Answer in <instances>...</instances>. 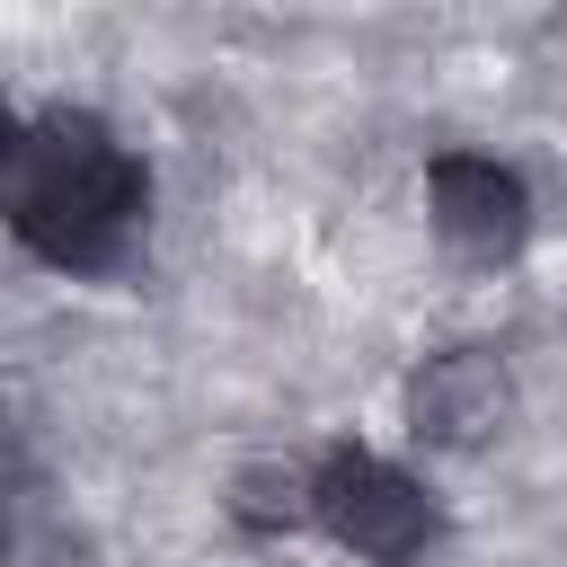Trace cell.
<instances>
[{"instance_id": "6da1fadb", "label": "cell", "mask_w": 567, "mask_h": 567, "mask_svg": "<svg viewBox=\"0 0 567 567\" xmlns=\"http://www.w3.org/2000/svg\"><path fill=\"white\" fill-rule=\"evenodd\" d=\"M142 204L151 177L97 115L53 106L9 142V221L53 266H124V248L142 239Z\"/></svg>"}, {"instance_id": "3957f363", "label": "cell", "mask_w": 567, "mask_h": 567, "mask_svg": "<svg viewBox=\"0 0 567 567\" xmlns=\"http://www.w3.org/2000/svg\"><path fill=\"white\" fill-rule=\"evenodd\" d=\"M425 204H434V239L461 257V266H505L523 239H532V195L505 159H478V151H443L434 177H425Z\"/></svg>"}, {"instance_id": "277c9868", "label": "cell", "mask_w": 567, "mask_h": 567, "mask_svg": "<svg viewBox=\"0 0 567 567\" xmlns=\"http://www.w3.org/2000/svg\"><path fill=\"white\" fill-rule=\"evenodd\" d=\"M408 416H416V434L443 443V452L496 443V434L514 425V372H505V354H487V346L434 354V363L408 381Z\"/></svg>"}, {"instance_id": "7a4b0ae2", "label": "cell", "mask_w": 567, "mask_h": 567, "mask_svg": "<svg viewBox=\"0 0 567 567\" xmlns=\"http://www.w3.org/2000/svg\"><path fill=\"white\" fill-rule=\"evenodd\" d=\"M319 523H328L354 558L408 567V558L434 540V496H425L408 470L372 461V452H337V461L319 470Z\"/></svg>"}, {"instance_id": "5b68a950", "label": "cell", "mask_w": 567, "mask_h": 567, "mask_svg": "<svg viewBox=\"0 0 567 567\" xmlns=\"http://www.w3.org/2000/svg\"><path fill=\"white\" fill-rule=\"evenodd\" d=\"M230 514L248 532H292V523H319V470L301 461H257L230 478Z\"/></svg>"}]
</instances>
